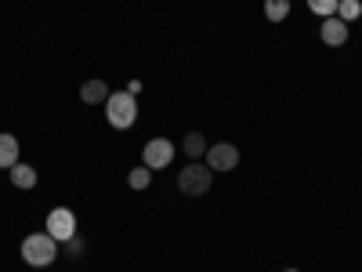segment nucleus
Returning a JSON list of instances; mask_svg holds the SVG:
<instances>
[{"mask_svg": "<svg viewBox=\"0 0 362 272\" xmlns=\"http://www.w3.org/2000/svg\"><path fill=\"white\" fill-rule=\"evenodd\" d=\"M210 181H214V171H210L206 164H189V167H181V174H177V189H181V196H203V193H210Z\"/></svg>", "mask_w": 362, "mask_h": 272, "instance_id": "7ed1b4c3", "label": "nucleus"}, {"mask_svg": "<svg viewBox=\"0 0 362 272\" xmlns=\"http://www.w3.org/2000/svg\"><path fill=\"white\" fill-rule=\"evenodd\" d=\"M22 258H25V265L44 268V265H51L58 258V244H54L47 232H33V236L22 239Z\"/></svg>", "mask_w": 362, "mask_h": 272, "instance_id": "f03ea898", "label": "nucleus"}, {"mask_svg": "<svg viewBox=\"0 0 362 272\" xmlns=\"http://www.w3.org/2000/svg\"><path fill=\"white\" fill-rule=\"evenodd\" d=\"M148 178H153V171H148V167H145V164H141V167H134V171H131V174H127V186H131V189H138V193H141V189H145V186H148Z\"/></svg>", "mask_w": 362, "mask_h": 272, "instance_id": "4468645a", "label": "nucleus"}, {"mask_svg": "<svg viewBox=\"0 0 362 272\" xmlns=\"http://www.w3.org/2000/svg\"><path fill=\"white\" fill-rule=\"evenodd\" d=\"M105 116H109V124L119 128V131L134 128V120H138V98L131 95V91H112V95L105 98Z\"/></svg>", "mask_w": 362, "mask_h": 272, "instance_id": "f257e3e1", "label": "nucleus"}, {"mask_svg": "<svg viewBox=\"0 0 362 272\" xmlns=\"http://www.w3.org/2000/svg\"><path fill=\"white\" fill-rule=\"evenodd\" d=\"M286 272H297V268H286Z\"/></svg>", "mask_w": 362, "mask_h": 272, "instance_id": "f3484780", "label": "nucleus"}, {"mask_svg": "<svg viewBox=\"0 0 362 272\" xmlns=\"http://www.w3.org/2000/svg\"><path fill=\"white\" fill-rule=\"evenodd\" d=\"M66 251H69V254L76 258V254L83 251V239H80V236H73V239H69V244H66Z\"/></svg>", "mask_w": 362, "mask_h": 272, "instance_id": "dca6fc26", "label": "nucleus"}, {"mask_svg": "<svg viewBox=\"0 0 362 272\" xmlns=\"http://www.w3.org/2000/svg\"><path fill=\"white\" fill-rule=\"evenodd\" d=\"M290 15V0H264V18L268 22H286Z\"/></svg>", "mask_w": 362, "mask_h": 272, "instance_id": "9b49d317", "label": "nucleus"}, {"mask_svg": "<svg viewBox=\"0 0 362 272\" xmlns=\"http://www.w3.org/2000/svg\"><path fill=\"white\" fill-rule=\"evenodd\" d=\"M112 95V91L105 87V80H87L83 87H80V98L87 102V106H98V102H105Z\"/></svg>", "mask_w": 362, "mask_h": 272, "instance_id": "6e6552de", "label": "nucleus"}, {"mask_svg": "<svg viewBox=\"0 0 362 272\" xmlns=\"http://www.w3.org/2000/svg\"><path fill=\"white\" fill-rule=\"evenodd\" d=\"M337 4L341 0H308V8L319 15V18H329V15H337Z\"/></svg>", "mask_w": 362, "mask_h": 272, "instance_id": "2eb2a0df", "label": "nucleus"}, {"mask_svg": "<svg viewBox=\"0 0 362 272\" xmlns=\"http://www.w3.org/2000/svg\"><path fill=\"white\" fill-rule=\"evenodd\" d=\"M170 160H174V142L170 138H153L141 149V164L148 171H163V167H170Z\"/></svg>", "mask_w": 362, "mask_h": 272, "instance_id": "39448f33", "label": "nucleus"}, {"mask_svg": "<svg viewBox=\"0 0 362 272\" xmlns=\"http://www.w3.org/2000/svg\"><path fill=\"white\" fill-rule=\"evenodd\" d=\"M47 236L54 239V244H69V239L76 236V215L69 207H54L47 215Z\"/></svg>", "mask_w": 362, "mask_h": 272, "instance_id": "20e7f679", "label": "nucleus"}, {"mask_svg": "<svg viewBox=\"0 0 362 272\" xmlns=\"http://www.w3.org/2000/svg\"><path fill=\"white\" fill-rule=\"evenodd\" d=\"M185 157H189V160H199V157H206V138H203L199 131L185 135Z\"/></svg>", "mask_w": 362, "mask_h": 272, "instance_id": "f8f14e48", "label": "nucleus"}, {"mask_svg": "<svg viewBox=\"0 0 362 272\" xmlns=\"http://www.w3.org/2000/svg\"><path fill=\"white\" fill-rule=\"evenodd\" d=\"M319 37H322V44H329V47H341V44H348V22H341L337 15L322 18V26H319Z\"/></svg>", "mask_w": 362, "mask_h": 272, "instance_id": "0eeeda50", "label": "nucleus"}, {"mask_svg": "<svg viewBox=\"0 0 362 272\" xmlns=\"http://www.w3.org/2000/svg\"><path fill=\"white\" fill-rule=\"evenodd\" d=\"M206 167H210V171H235V167H239V149H235L232 142L206 145Z\"/></svg>", "mask_w": 362, "mask_h": 272, "instance_id": "423d86ee", "label": "nucleus"}, {"mask_svg": "<svg viewBox=\"0 0 362 272\" xmlns=\"http://www.w3.org/2000/svg\"><path fill=\"white\" fill-rule=\"evenodd\" d=\"M362 15V0H341L337 4V18L341 22H355Z\"/></svg>", "mask_w": 362, "mask_h": 272, "instance_id": "ddd939ff", "label": "nucleus"}, {"mask_svg": "<svg viewBox=\"0 0 362 272\" xmlns=\"http://www.w3.org/2000/svg\"><path fill=\"white\" fill-rule=\"evenodd\" d=\"M8 174H11V186L15 189H33L37 186V167H29V164H15Z\"/></svg>", "mask_w": 362, "mask_h": 272, "instance_id": "9d476101", "label": "nucleus"}, {"mask_svg": "<svg viewBox=\"0 0 362 272\" xmlns=\"http://www.w3.org/2000/svg\"><path fill=\"white\" fill-rule=\"evenodd\" d=\"M18 164V138L15 135H0V167L11 171Z\"/></svg>", "mask_w": 362, "mask_h": 272, "instance_id": "1a4fd4ad", "label": "nucleus"}]
</instances>
